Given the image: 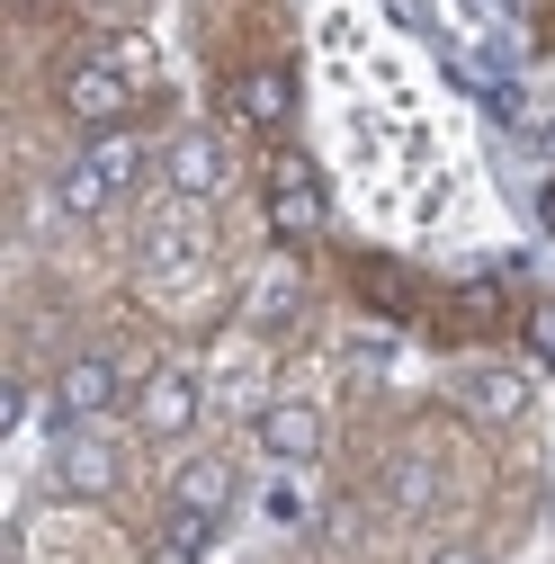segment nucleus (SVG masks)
I'll use <instances>...</instances> for the list:
<instances>
[{
  "instance_id": "f257e3e1",
  "label": "nucleus",
  "mask_w": 555,
  "mask_h": 564,
  "mask_svg": "<svg viewBox=\"0 0 555 564\" xmlns=\"http://www.w3.org/2000/svg\"><path fill=\"white\" fill-rule=\"evenodd\" d=\"M134 108V45H108V54H81L63 73V117L90 126V134H117Z\"/></svg>"
},
{
  "instance_id": "f03ea898",
  "label": "nucleus",
  "mask_w": 555,
  "mask_h": 564,
  "mask_svg": "<svg viewBox=\"0 0 555 564\" xmlns=\"http://www.w3.org/2000/svg\"><path fill=\"white\" fill-rule=\"evenodd\" d=\"M134 171H144V144H134V134H99V144L73 153V162H63V180H54L63 216H108V206L134 188Z\"/></svg>"
},
{
  "instance_id": "7ed1b4c3",
  "label": "nucleus",
  "mask_w": 555,
  "mask_h": 564,
  "mask_svg": "<svg viewBox=\"0 0 555 564\" xmlns=\"http://www.w3.org/2000/svg\"><path fill=\"white\" fill-rule=\"evenodd\" d=\"M117 403H126V368L117 359H99V349L63 359V377H54V421H63V431H90V421L117 412Z\"/></svg>"
},
{
  "instance_id": "20e7f679",
  "label": "nucleus",
  "mask_w": 555,
  "mask_h": 564,
  "mask_svg": "<svg viewBox=\"0 0 555 564\" xmlns=\"http://www.w3.org/2000/svg\"><path fill=\"white\" fill-rule=\"evenodd\" d=\"M225 180H233V162H225V144H216L206 126H188V134H171V144H162V188H171L179 206L225 197Z\"/></svg>"
},
{
  "instance_id": "39448f33",
  "label": "nucleus",
  "mask_w": 555,
  "mask_h": 564,
  "mask_svg": "<svg viewBox=\"0 0 555 564\" xmlns=\"http://www.w3.org/2000/svg\"><path fill=\"white\" fill-rule=\"evenodd\" d=\"M197 412H206L197 368H153L144 394H134V421H144V440H188V431H197Z\"/></svg>"
},
{
  "instance_id": "423d86ee",
  "label": "nucleus",
  "mask_w": 555,
  "mask_h": 564,
  "mask_svg": "<svg viewBox=\"0 0 555 564\" xmlns=\"http://www.w3.org/2000/svg\"><path fill=\"white\" fill-rule=\"evenodd\" d=\"M323 216H331V206H323V180H314L305 162H278V171H269V234H278V242H314Z\"/></svg>"
},
{
  "instance_id": "0eeeda50",
  "label": "nucleus",
  "mask_w": 555,
  "mask_h": 564,
  "mask_svg": "<svg viewBox=\"0 0 555 564\" xmlns=\"http://www.w3.org/2000/svg\"><path fill=\"white\" fill-rule=\"evenodd\" d=\"M260 448H269L278 466H314V457H323V412L296 403V394L269 403V412H260Z\"/></svg>"
},
{
  "instance_id": "6e6552de",
  "label": "nucleus",
  "mask_w": 555,
  "mask_h": 564,
  "mask_svg": "<svg viewBox=\"0 0 555 564\" xmlns=\"http://www.w3.org/2000/svg\"><path fill=\"white\" fill-rule=\"evenodd\" d=\"M54 484H63V492H108V484H117V448H108L99 431H63V440H54Z\"/></svg>"
},
{
  "instance_id": "1a4fd4ad",
  "label": "nucleus",
  "mask_w": 555,
  "mask_h": 564,
  "mask_svg": "<svg viewBox=\"0 0 555 564\" xmlns=\"http://www.w3.org/2000/svg\"><path fill=\"white\" fill-rule=\"evenodd\" d=\"M457 403H466L475 421H520V412H529V377H520V368H466V377H457Z\"/></svg>"
},
{
  "instance_id": "9d476101",
  "label": "nucleus",
  "mask_w": 555,
  "mask_h": 564,
  "mask_svg": "<svg viewBox=\"0 0 555 564\" xmlns=\"http://www.w3.org/2000/svg\"><path fill=\"white\" fill-rule=\"evenodd\" d=\"M233 108H242V126H287V108H296V82L287 73H278V63H260V73H242L233 82Z\"/></svg>"
},
{
  "instance_id": "9b49d317",
  "label": "nucleus",
  "mask_w": 555,
  "mask_h": 564,
  "mask_svg": "<svg viewBox=\"0 0 555 564\" xmlns=\"http://www.w3.org/2000/svg\"><path fill=\"white\" fill-rule=\"evenodd\" d=\"M171 502H179V511H206V520H225V511H233V466H225V457H188L179 484H171Z\"/></svg>"
},
{
  "instance_id": "f8f14e48",
  "label": "nucleus",
  "mask_w": 555,
  "mask_h": 564,
  "mask_svg": "<svg viewBox=\"0 0 555 564\" xmlns=\"http://www.w3.org/2000/svg\"><path fill=\"white\" fill-rule=\"evenodd\" d=\"M206 546H216V520L171 502V520H162V538H153V555H144V564H197Z\"/></svg>"
},
{
  "instance_id": "ddd939ff",
  "label": "nucleus",
  "mask_w": 555,
  "mask_h": 564,
  "mask_svg": "<svg viewBox=\"0 0 555 564\" xmlns=\"http://www.w3.org/2000/svg\"><path fill=\"white\" fill-rule=\"evenodd\" d=\"M385 502H394V511H431V502H439V475H431V457H422V448H403V457H394Z\"/></svg>"
},
{
  "instance_id": "4468645a",
  "label": "nucleus",
  "mask_w": 555,
  "mask_h": 564,
  "mask_svg": "<svg viewBox=\"0 0 555 564\" xmlns=\"http://www.w3.org/2000/svg\"><path fill=\"white\" fill-rule=\"evenodd\" d=\"M144 260H153L162 278H179V269L197 260V225H188V216H171V225H153V242H144Z\"/></svg>"
},
{
  "instance_id": "2eb2a0df",
  "label": "nucleus",
  "mask_w": 555,
  "mask_h": 564,
  "mask_svg": "<svg viewBox=\"0 0 555 564\" xmlns=\"http://www.w3.org/2000/svg\"><path fill=\"white\" fill-rule=\"evenodd\" d=\"M251 314L260 323H278V314H296V278L278 269V278H260V296H251Z\"/></svg>"
},
{
  "instance_id": "dca6fc26",
  "label": "nucleus",
  "mask_w": 555,
  "mask_h": 564,
  "mask_svg": "<svg viewBox=\"0 0 555 564\" xmlns=\"http://www.w3.org/2000/svg\"><path fill=\"white\" fill-rule=\"evenodd\" d=\"M529 349L555 368V305H529Z\"/></svg>"
},
{
  "instance_id": "f3484780",
  "label": "nucleus",
  "mask_w": 555,
  "mask_h": 564,
  "mask_svg": "<svg viewBox=\"0 0 555 564\" xmlns=\"http://www.w3.org/2000/svg\"><path fill=\"white\" fill-rule=\"evenodd\" d=\"M431 564H483V555H475V546H439Z\"/></svg>"
},
{
  "instance_id": "a211bd4d",
  "label": "nucleus",
  "mask_w": 555,
  "mask_h": 564,
  "mask_svg": "<svg viewBox=\"0 0 555 564\" xmlns=\"http://www.w3.org/2000/svg\"><path fill=\"white\" fill-rule=\"evenodd\" d=\"M537 216H546V225H555V188H546V197H537Z\"/></svg>"
},
{
  "instance_id": "6ab92c4d",
  "label": "nucleus",
  "mask_w": 555,
  "mask_h": 564,
  "mask_svg": "<svg viewBox=\"0 0 555 564\" xmlns=\"http://www.w3.org/2000/svg\"><path fill=\"white\" fill-rule=\"evenodd\" d=\"M28 10H36V0H28Z\"/></svg>"
}]
</instances>
